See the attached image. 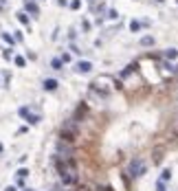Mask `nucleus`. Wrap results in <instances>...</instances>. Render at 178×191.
Returning <instances> with one entry per match:
<instances>
[{
	"mask_svg": "<svg viewBox=\"0 0 178 191\" xmlns=\"http://www.w3.org/2000/svg\"><path fill=\"white\" fill-rule=\"evenodd\" d=\"M75 138H77V130H75L73 125H68V127H64V130H62V141H66V143H73Z\"/></svg>",
	"mask_w": 178,
	"mask_h": 191,
	"instance_id": "nucleus-1",
	"label": "nucleus"
},
{
	"mask_svg": "<svg viewBox=\"0 0 178 191\" xmlns=\"http://www.w3.org/2000/svg\"><path fill=\"white\" fill-rule=\"evenodd\" d=\"M130 171H132V176H134V178H138V176H143V173H145V165H143L141 160H132Z\"/></svg>",
	"mask_w": 178,
	"mask_h": 191,
	"instance_id": "nucleus-2",
	"label": "nucleus"
},
{
	"mask_svg": "<svg viewBox=\"0 0 178 191\" xmlns=\"http://www.w3.org/2000/svg\"><path fill=\"white\" fill-rule=\"evenodd\" d=\"M75 70L79 72V75H86V72L92 70V64H90V61H77V64H75Z\"/></svg>",
	"mask_w": 178,
	"mask_h": 191,
	"instance_id": "nucleus-3",
	"label": "nucleus"
},
{
	"mask_svg": "<svg viewBox=\"0 0 178 191\" xmlns=\"http://www.w3.org/2000/svg\"><path fill=\"white\" fill-rule=\"evenodd\" d=\"M62 182H64V184H75V182H77V171H75V173H64V176H62Z\"/></svg>",
	"mask_w": 178,
	"mask_h": 191,
	"instance_id": "nucleus-4",
	"label": "nucleus"
},
{
	"mask_svg": "<svg viewBox=\"0 0 178 191\" xmlns=\"http://www.w3.org/2000/svg\"><path fill=\"white\" fill-rule=\"evenodd\" d=\"M42 86H44V90L53 92L55 88H57V81H55V79H44V83H42Z\"/></svg>",
	"mask_w": 178,
	"mask_h": 191,
	"instance_id": "nucleus-5",
	"label": "nucleus"
},
{
	"mask_svg": "<svg viewBox=\"0 0 178 191\" xmlns=\"http://www.w3.org/2000/svg\"><path fill=\"white\" fill-rule=\"evenodd\" d=\"M26 11H29V13H33V15L40 13V9H37V4L33 2V0H26Z\"/></svg>",
	"mask_w": 178,
	"mask_h": 191,
	"instance_id": "nucleus-6",
	"label": "nucleus"
},
{
	"mask_svg": "<svg viewBox=\"0 0 178 191\" xmlns=\"http://www.w3.org/2000/svg\"><path fill=\"white\" fill-rule=\"evenodd\" d=\"M165 57H167V59H176L178 57V50L176 48H167V50H165Z\"/></svg>",
	"mask_w": 178,
	"mask_h": 191,
	"instance_id": "nucleus-7",
	"label": "nucleus"
},
{
	"mask_svg": "<svg viewBox=\"0 0 178 191\" xmlns=\"http://www.w3.org/2000/svg\"><path fill=\"white\" fill-rule=\"evenodd\" d=\"M18 20H20L24 26H29V18H26V13H24V11H20V13H18Z\"/></svg>",
	"mask_w": 178,
	"mask_h": 191,
	"instance_id": "nucleus-8",
	"label": "nucleus"
},
{
	"mask_svg": "<svg viewBox=\"0 0 178 191\" xmlns=\"http://www.w3.org/2000/svg\"><path fill=\"white\" fill-rule=\"evenodd\" d=\"M169 178H171V169H163V173H160V182L169 180Z\"/></svg>",
	"mask_w": 178,
	"mask_h": 191,
	"instance_id": "nucleus-9",
	"label": "nucleus"
},
{
	"mask_svg": "<svg viewBox=\"0 0 178 191\" xmlns=\"http://www.w3.org/2000/svg\"><path fill=\"white\" fill-rule=\"evenodd\" d=\"M149 44H154V37H149V35L141 37V46H149Z\"/></svg>",
	"mask_w": 178,
	"mask_h": 191,
	"instance_id": "nucleus-10",
	"label": "nucleus"
},
{
	"mask_svg": "<svg viewBox=\"0 0 178 191\" xmlns=\"http://www.w3.org/2000/svg\"><path fill=\"white\" fill-rule=\"evenodd\" d=\"M138 29H141V24H138L136 20H132V22H130V31H132V33H136Z\"/></svg>",
	"mask_w": 178,
	"mask_h": 191,
	"instance_id": "nucleus-11",
	"label": "nucleus"
},
{
	"mask_svg": "<svg viewBox=\"0 0 178 191\" xmlns=\"http://www.w3.org/2000/svg\"><path fill=\"white\" fill-rule=\"evenodd\" d=\"M51 66H53L55 70H62V59H53V61H51Z\"/></svg>",
	"mask_w": 178,
	"mask_h": 191,
	"instance_id": "nucleus-12",
	"label": "nucleus"
},
{
	"mask_svg": "<svg viewBox=\"0 0 178 191\" xmlns=\"http://www.w3.org/2000/svg\"><path fill=\"white\" fill-rule=\"evenodd\" d=\"M26 176H29V169H24V167H22V169H18V178H22V180H24Z\"/></svg>",
	"mask_w": 178,
	"mask_h": 191,
	"instance_id": "nucleus-13",
	"label": "nucleus"
},
{
	"mask_svg": "<svg viewBox=\"0 0 178 191\" xmlns=\"http://www.w3.org/2000/svg\"><path fill=\"white\" fill-rule=\"evenodd\" d=\"M2 40H4V42H7V44H13V37H11V35H9V33H2Z\"/></svg>",
	"mask_w": 178,
	"mask_h": 191,
	"instance_id": "nucleus-14",
	"label": "nucleus"
},
{
	"mask_svg": "<svg viewBox=\"0 0 178 191\" xmlns=\"http://www.w3.org/2000/svg\"><path fill=\"white\" fill-rule=\"evenodd\" d=\"M24 64H26L24 57H15V66H24Z\"/></svg>",
	"mask_w": 178,
	"mask_h": 191,
	"instance_id": "nucleus-15",
	"label": "nucleus"
},
{
	"mask_svg": "<svg viewBox=\"0 0 178 191\" xmlns=\"http://www.w3.org/2000/svg\"><path fill=\"white\" fill-rule=\"evenodd\" d=\"M70 9H79V0H73V2H70Z\"/></svg>",
	"mask_w": 178,
	"mask_h": 191,
	"instance_id": "nucleus-16",
	"label": "nucleus"
},
{
	"mask_svg": "<svg viewBox=\"0 0 178 191\" xmlns=\"http://www.w3.org/2000/svg\"><path fill=\"white\" fill-rule=\"evenodd\" d=\"M64 61H70V55H68V53H64V55H62V64H64Z\"/></svg>",
	"mask_w": 178,
	"mask_h": 191,
	"instance_id": "nucleus-17",
	"label": "nucleus"
},
{
	"mask_svg": "<svg viewBox=\"0 0 178 191\" xmlns=\"http://www.w3.org/2000/svg\"><path fill=\"white\" fill-rule=\"evenodd\" d=\"M4 191H18V189H15V187H7V189H4Z\"/></svg>",
	"mask_w": 178,
	"mask_h": 191,
	"instance_id": "nucleus-18",
	"label": "nucleus"
},
{
	"mask_svg": "<svg viewBox=\"0 0 178 191\" xmlns=\"http://www.w3.org/2000/svg\"><path fill=\"white\" fill-rule=\"evenodd\" d=\"M79 191H88V189H86V187H81V189H79Z\"/></svg>",
	"mask_w": 178,
	"mask_h": 191,
	"instance_id": "nucleus-19",
	"label": "nucleus"
},
{
	"mask_svg": "<svg viewBox=\"0 0 178 191\" xmlns=\"http://www.w3.org/2000/svg\"><path fill=\"white\" fill-rule=\"evenodd\" d=\"M0 151H2V143H0Z\"/></svg>",
	"mask_w": 178,
	"mask_h": 191,
	"instance_id": "nucleus-20",
	"label": "nucleus"
},
{
	"mask_svg": "<svg viewBox=\"0 0 178 191\" xmlns=\"http://www.w3.org/2000/svg\"><path fill=\"white\" fill-rule=\"evenodd\" d=\"M24 191H33V189H24Z\"/></svg>",
	"mask_w": 178,
	"mask_h": 191,
	"instance_id": "nucleus-21",
	"label": "nucleus"
},
{
	"mask_svg": "<svg viewBox=\"0 0 178 191\" xmlns=\"http://www.w3.org/2000/svg\"><path fill=\"white\" fill-rule=\"evenodd\" d=\"M156 2H163V0H156Z\"/></svg>",
	"mask_w": 178,
	"mask_h": 191,
	"instance_id": "nucleus-22",
	"label": "nucleus"
}]
</instances>
